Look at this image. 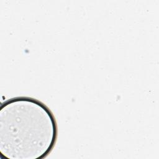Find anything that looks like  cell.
<instances>
[{
    "instance_id": "obj_1",
    "label": "cell",
    "mask_w": 159,
    "mask_h": 159,
    "mask_svg": "<svg viewBox=\"0 0 159 159\" xmlns=\"http://www.w3.org/2000/svg\"><path fill=\"white\" fill-rule=\"evenodd\" d=\"M58 127L51 110L27 96L9 99L0 108V153L7 159H43L57 142Z\"/></svg>"
}]
</instances>
